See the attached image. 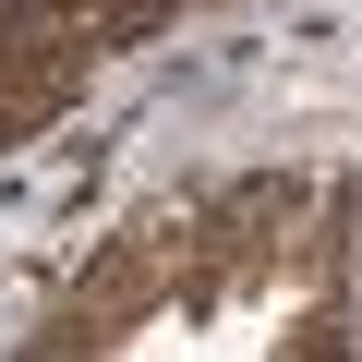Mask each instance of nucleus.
<instances>
[{"label": "nucleus", "mask_w": 362, "mask_h": 362, "mask_svg": "<svg viewBox=\"0 0 362 362\" xmlns=\"http://www.w3.org/2000/svg\"><path fill=\"white\" fill-rule=\"evenodd\" d=\"M169 254H181V218H145V242H121V266H109L97 290H73V302H61L49 350H109L133 314H157V290H169Z\"/></svg>", "instance_id": "nucleus-1"}]
</instances>
